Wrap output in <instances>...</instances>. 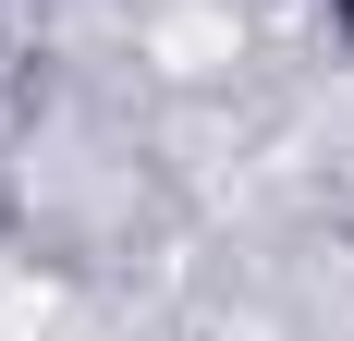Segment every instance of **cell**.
<instances>
[{"label":"cell","mask_w":354,"mask_h":341,"mask_svg":"<svg viewBox=\"0 0 354 341\" xmlns=\"http://www.w3.org/2000/svg\"><path fill=\"white\" fill-rule=\"evenodd\" d=\"M318 12H330V37H342V49H354V0H318Z\"/></svg>","instance_id":"1"}]
</instances>
